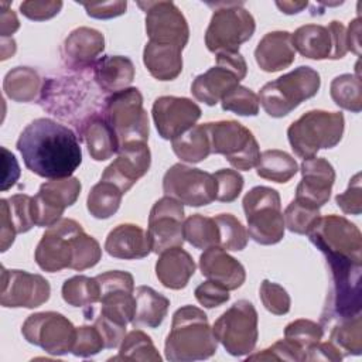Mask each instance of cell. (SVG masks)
<instances>
[{
	"label": "cell",
	"mask_w": 362,
	"mask_h": 362,
	"mask_svg": "<svg viewBox=\"0 0 362 362\" xmlns=\"http://www.w3.org/2000/svg\"><path fill=\"white\" fill-rule=\"evenodd\" d=\"M3 156V180H1V191H7L11 188L20 177V167L13 153H10L6 147H1Z\"/></svg>",
	"instance_id": "91938a15"
},
{
	"label": "cell",
	"mask_w": 362,
	"mask_h": 362,
	"mask_svg": "<svg viewBox=\"0 0 362 362\" xmlns=\"http://www.w3.org/2000/svg\"><path fill=\"white\" fill-rule=\"evenodd\" d=\"M147 233L151 242V252L163 253L170 247H180L184 243V205L164 195L154 202L148 215Z\"/></svg>",
	"instance_id": "ac0fdd59"
},
{
	"label": "cell",
	"mask_w": 362,
	"mask_h": 362,
	"mask_svg": "<svg viewBox=\"0 0 362 362\" xmlns=\"http://www.w3.org/2000/svg\"><path fill=\"white\" fill-rule=\"evenodd\" d=\"M64 3L59 0H28L20 4V11L24 17L33 21H45L55 17Z\"/></svg>",
	"instance_id": "f5cc1de1"
},
{
	"label": "cell",
	"mask_w": 362,
	"mask_h": 362,
	"mask_svg": "<svg viewBox=\"0 0 362 362\" xmlns=\"http://www.w3.org/2000/svg\"><path fill=\"white\" fill-rule=\"evenodd\" d=\"M247 65L239 52L216 54V65L198 75L191 83V93L208 106H215L246 76Z\"/></svg>",
	"instance_id": "4fadbf2b"
},
{
	"label": "cell",
	"mask_w": 362,
	"mask_h": 362,
	"mask_svg": "<svg viewBox=\"0 0 362 362\" xmlns=\"http://www.w3.org/2000/svg\"><path fill=\"white\" fill-rule=\"evenodd\" d=\"M329 342H332L342 356L361 355L362 352V334H361V314L338 320L332 322Z\"/></svg>",
	"instance_id": "74e56055"
},
{
	"label": "cell",
	"mask_w": 362,
	"mask_h": 362,
	"mask_svg": "<svg viewBox=\"0 0 362 362\" xmlns=\"http://www.w3.org/2000/svg\"><path fill=\"white\" fill-rule=\"evenodd\" d=\"M298 171L297 161L283 150H264L260 153L256 164V173L260 178L284 184L290 181Z\"/></svg>",
	"instance_id": "e575fe53"
},
{
	"label": "cell",
	"mask_w": 362,
	"mask_h": 362,
	"mask_svg": "<svg viewBox=\"0 0 362 362\" xmlns=\"http://www.w3.org/2000/svg\"><path fill=\"white\" fill-rule=\"evenodd\" d=\"M163 191L182 205L204 206L216 199V181L204 170L177 163L165 171Z\"/></svg>",
	"instance_id": "9a60e30c"
},
{
	"label": "cell",
	"mask_w": 362,
	"mask_h": 362,
	"mask_svg": "<svg viewBox=\"0 0 362 362\" xmlns=\"http://www.w3.org/2000/svg\"><path fill=\"white\" fill-rule=\"evenodd\" d=\"M182 49L147 41L143 49V64L158 81H173L182 71Z\"/></svg>",
	"instance_id": "4dcf8cb0"
},
{
	"label": "cell",
	"mask_w": 362,
	"mask_h": 362,
	"mask_svg": "<svg viewBox=\"0 0 362 362\" xmlns=\"http://www.w3.org/2000/svg\"><path fill=\"white\" fill-rule=\"evenodd\" d=\"M16 147L25 167L42 178L71 177L82 163L81 144L74 130L48 117L30 122Z\"/></svg>",
	"instance_id": "6da1fadb"
},
{
	"label": "cell",
	"mask_w": 362,
	"mask_h": 362,
	"mask_svg": "<svg viewBox=\"0 0 362 362\" xmlns=\"http://www.w3.org/2000/svg\"><path fill=\"white\" fill-rule=\"evenodd\" d=\"M109 361H151L160 362L161 356L154 346L151 338L141 329H133L124 335L119 354Z\"/></svg>",
	"instance_id": "f35d334b"
},
{
	"label": "cell",
	"mask_w": 362,
	"mask_h": 362,
	"mask_svg": "<svg viewBox=\"0 0 362 362\" xmlns=\"http://www.w3.org/2000/svg\"><path fill=\"white\" fill-rule=\"evenodd\" d=\"M331 286L321 313V325L327 327L344 318L361 314V270L362 262L346 257L325 256Z\"/></svg>",
	"instance_id": "277c9868"
},
{
	"label": "cell",
	"mask_w": 362,
	"mask_h": 362,
	"mask_svg": "<svg viewBox=\"0 0 362 362\" xmlns=\"http://www.w3.org/2000/svg\"><path fill=\"white\" fill-rule=\"evenodd\" d=\"M279 10L284 14H297L303 11L308 3L307 1H276Z\"/></svg>",
	"instance_id": "03108f58"
},
{
	"label": "cell",
	"mask_w": 362,
	"mask_h": 362,
	"mask_svg": "<svg viewBox=\"0 0 362 362\" xmlns=\"http://www.w3.org/2000/svg\"><path fill=\"white\" fill-rule=\"evenodd\" d=\"M81 189V181L72 175L42 182L31 202L35 226L49 228L62 219L65 208L76 202Z\"/></svg>",
	"instance_id": "e0dca14e"
},
{
	"label": "cell",
	"mask_w": 362,
	"mask_h": 362,
	"mask_svg": "<svg viewBox=\"0 0 362 362\" xmlns=\"http://www.w3.org/2000/svg\"><path fill=\"white\" fill-rule=\"evenodd\" d=\"M93 79L103 92H119L127 89L134 79V65L123 55H105L92 66Z\"/></svg>",
	"instance_id": "f546056e"
},
{
	"label": "cell",
	"mask_w": 362,
	"mask_h": 362,
	"mask_svg": "<svg viewBox=\"0 0 362 362\" xmlns=\"http://www.w3.org/2000/svg\"><path fill=\"white\" fill-rule=\"evenodd\" d=\"M211 153L222 154L236 170L249 171L256 167L260 150L253 133L236 120L205 123Z\"/></svg>",
	"instance_id": "8fae6325"
},
{
	"label": "cell",
	"mask_w": 362,
	"mask_h": 362,
	"mask_svg": "<svg viewBox=\"0 0 362 362\" xmlns=\"http://www.w3.org/2000/svg\"><path fill=\"white\" fill-rule=\"evenodd\" d=\"M105 49V37L90 27L72 30L62 44V58L72 69H85L95 65Z\"/></svg>",
	"instance_id": "cb8c5ba5"
},
{
	"label": "cell",
	"mask_w": 362,
	"mask_h": 362,
	"mask_svg": "<svg viewBox=\"0 0 362 362\" xmlns=\"http://www.w3.org/2000/svg\"><path fill=\"white\" fill-rule=\"evenodd\" d=\"M329 93L337 106L359 113L362 109V88L359 75L342 74L332 79L329 85Z\"/></svg>",
	"instance_id": "ab89813d"
},
{
	"label": "cell",
	"mask_w": 362,
	"mask_h": 362,
	"mask_svg": "<svg viewBox=\"0 0 362 362\" xmlns=\"http://www.w3.org/2000/svg\"><path fill=\"white\" fill-rule=\"evenodd\" d=\"M184 239L197 249L219 246L218 226L214 218L194 214L184 221Z\"/></svg>",
	"instance_id": "b9f144b4"
},
{
	"label": "cell",
	"mask_w": 362,
	"mask_h": 362,
	"mask_svg": "<svg viewBox=\"0 0 362 362\" xmlns=\"http://www.w3.org/2000/svg\"><path fill=\"white\" fill-rule=\"evenodd\" d=\"M335 202L344 214L359 215L362 212V187L359 173L351 178L346 191L335 197Z\"/></svg>",
	"instance_id": "db71d44e"
},
{
	"label": "cell",
	"mask_w": 362,
	"mask_h": 362,
	"mask_svg": "<svg viewBox=\"0 0 362 362\" xmlns=\"http://www.w3.org/2000/svg\"><path fill=\"white\" fill-rule=\"evenodd\" d=\"M283 218L284 225L290 232L307 235L320 218V208L300 198H294L284 209Z\"/></svg>",
	"instance_id": "7bdbcfd3"
},
{
	"label": "cell",
	"mask_w": 362,
	"mask_h": 362,
	"mask_svg": "<svg viewBox=\"0 0 362 362\" xmlns=\"http://www.w3.org/2000/svg\"><path fill=\"white\" fill-rule=\"evenodd\" d=\"M170 300L148 286H139L134 290V327L157 328L167 317Z\"/></svg>",
	"instance_id": "1f68e13d"
},
{
	"label": "cell",
	"mask_w": 362,
	"mask_h": 362,
	"mask_svg": "<svg viewBox=\"0 0 362 362\" xmlns=\"http://www.w3.org/2000/svg\"><path fill=\"white\" fill-rule=\"evenodd\" d=\"M324 335V329L321 324H317L315 321L300 318L294 320L284 328V338L293 342L296 346H298L301 351L305 352L314 345H317Z\"/></svg>",
	"instance_id": "f6af8a7d"
},
{
	"label": "cell",
	"mask_w": 362,
	"mask_h": 362,
	"mask_svg": "<svg viewBox=\"0 0 362 362\" xmlns=\"http://www.w3.org/2000/svg\"><path fill=\"white\" fill-rule=\"evenodd\" d=\"M124 192L110 181L100 180L95 184L86 198V208L96 219H107L115 215L122 204Z\"/></svg>",
	"instance_id": "8d00e7d4"
},
{
	"label": "cell",
	"mask_w": 362,
	"mask_h": 362,
	"mask_svg": "<svg viewBox=\"0 0 362 362\" xmlns=\"http://www.w3.org/2000/svg\"><path fill=\"white\" fill-rule=\"evenodd\" d=\"M105 250L116 259L136 260L151 253L147 230L136 223H120L113 228L105 240Z\"/></svg>",
	"instance_id": "484cf974"
},
{
	"label": "cell",
	"mask_w": 362,
	"mask_h": 362,
	"mask_svg": "<svg viewBox=\"0 0 362 362\" xmlns=\"http://www.w3.org/2000/svg\"><path fill=\"white\" fill-rule=\"evenodd\" d=\"M146 14L148 41L184 49L189 38V27L181 10L173 1H137Z\"/></svg>",
	"instance_id": "2e32d148"
},
{
	"label": "cell",
	"mask_w": 362,
	"mask_h": 362,
	"mask_svg": "<svg viewBox=\"0 0 362 362\" xmlns=\"http://www.w3.org/2000/svg\"><path fill=\"white\" fill-rule=\"evenodd\" d=\"M21 334L27 342L42 348L47 354L59 356L72 351L76 327L61 313L42 311L27 317Z\"/></svg>",
	"instance_id": "5bb4252c"
},
{
	"label": "cell",
	"mask_w": 362,
	"mask_h": 362,
	"mask_svg": "<svg viewBox=\"0 0 362 362\" xmlns=\"http://www.w3.org/2000/svg\"><path fill=\"white\" fill-rule=\"evenodd\" d=\"M0 242H1V252H6L14 242L17 230L14 228V223L10 218L8 214V205H7V199L1 198L0 199Z\"/></svg>",
	"instance_id": "680465c9"
},
{
	"label": "cell",
	"mask_w": 362,
	"mask_h": 362,
	"mask_svg": "<svg viewBox=\"0 0 362 362\" xmlns=\"http://www.w3.org/2000/svg\"><path fill=\"white\" fill-rule=\"evenodd\" d=\"M218 341L206 314L195 305H182L173 314L164 354L173 362H192L215 355Z\"/></svg>",
	"instance_id": "3957f363"
},
{
	"label": "cell",
	"mask_w": 362,
	"mask_h": 362,
	"mask_svg": "<svg viewBox=\"0 0 362 362\" xmlns=\"http://www.w3.org/2000/svg\"><path fill=\"white\" fill-rule=\"evenodd\" d=\"M311 243L325 256L362 262V235L355 223L339 215L320 216L307 233Z\"/></svg>",
	"instance_id": "7c38bea8"
},
{
	"label": "cell",
	"mask_w": 362,
	"mask_h": 362,
	"mask_svg": "<svg viewBox=\"0 0 362 362\" xmlns=\"http://www.w3.org/2000/svg\"><path fill=\"white\" fill-rule=\"evenodd\" d=\"M0 34L1 38H11V34H14L20 28V21L17 18V14L10 8V4L7 1H0Z\"/></svg>",
	"instance_id": "be15d7a7"
},
{
	"label": "cell",
	"mask_w": 362,
	"mask_h": 362,
	"mask_svg": "<svg viewBox=\"0 0 362 362\" xmlns=\"http://www.w3.org/2000/svg\"><path fill=\"white\" fill-rule=\"evenodd\" d=\"M51 286L41 274L1 266L0 304L6 308H37L48 301Z\"/></svg>",
	"instance_id": "d6986e66"
},
{
	"label": "cell",
	"mask_w": 362,
	"mask_h": 362,
	"mask_svg": "<svg viewBox=\"0 0 362 362\" xmlns=\"http://www.w3.org/2000/svg\"><path fill=\"white\" fill-rule=\"evenodd\" d=\"M247 236L260 245H276L284 238L280 195L270 187H253L243 197Z\"/></svg>",
	"instance_id": "52a82bcc"
},
{
	"label": "cell",
	"mask_w": 362,
	"mask_h": 362,
	"mask_svg": "<svg viewBox=\"0 0 362 362\" xmlns=\"http://www.w3.org/2000/svg\"><path fill=\"white\" fill-rule=\"evenodd\" d=\"M195 298L197 301L204 305L205 308H214L225 304L229 298V290L225 288L222 284L214 281V280H206L201 283L195 288Z\"/></svg>",
	"instance_id": "11a10c76"
},
{
	"label": "cell",
	"mask_w": 362,
	"mask_h": 362,
	"mask_svg": "<svg viewBox=\"0 0 362 362\" xmlns=\"http://www.w3.org/2000/svg\"><path fill=\"white\" fill-rule=\"evenodd\" d=\"M346 44H348V51L351 49L356 55L361 54V20H359V17L352 20L346 30Z\"/></svg>",
	"instance_id": "e7e4bbea"
},
{
	"label": "cell",
	"mask_w": 362,
	"mask_h": 362,
	"mask_svg": "<svg viewBox=\"0 0 362 362\" xmlns=\"http://www.w3.org/2000/svg\"><path fill=\"white\" fill-rule=\"evenodd\" d=\"M216 181V199L221 202L235 201L243 188V177L230 168H221L212 174Z\"/></svg>",
	"instance_id": "f907efd6"
},
{
	"label": "cell",
	"mask_w": 362,
	"mask_h": 362,
	"mask_svg": "<svg viewBox=\"0 0 362 362\" xmlns=\"http://www.w3.org/2000/svg\"><path fill=\"white\" fill-rule=\"evenodd\" d=\"M103 117L113 127L119 147L148 140V116L143 107V95L137 88H127L110 93L105 99Z\"/></svg>",
	"instance_id": "9c48e42d"
},
{
	"label": "cell",
	"mask_w": 362,
	"mask_h": 362,
	"mask_svg": "<svg viewBox=\"0 0 362 362\" xmlns=\"http://www.w3.org/2000/svg\"><path fill=\"white\" fill-rule=\"evenodd\" d=\"M219 233V246L225 250L239 252L247 245V230L232 214H219L215 218Z\"/></svg>",
	"instance_id": "ee69618b"
},
{
	"label": "cell",
	"mask_w": 362,
	"mask_h": 362,
	"mask_svg": "<svg viewBox=\"0 0 362 362\" xmlns=\"http://www.w3.org/2000/svg\"><path fill=\"white\" fill-rule=\"evenodd\" d=\"M103 348V338L95 325H82L76 328V337L71 351L75 356L89 358L99 354Z\"/></svg>",
	"instance_id": "681fc988"
},
{
	"label": "cell",
	"mask_w": 362,
	"mask_h": 362,
	"mask_svg": "<svg viewBox=\"0 0 362 362\" xmlns=\"http://www.w3.org/2000/svg\"><path fill=\"white\" fill-rule=\"evenodd\" d=\"M6 96L14 102H33L41 92V78L30 66H16L10 69L3 79Z\"/></svg>",
	"instance_id": "836d02e7"
},
{
	"label": "cell",
	"mask_w": 362,
	"mask_h": 362,
	"mask_svg": "<svg viewBox=\"0 0 362 362\" xmlns=\"http://www.w3.org/2000/svg\"><path fill=\"white\" fill-rule=\"evenodd\" d=\"M62 298L72 307H89L95 303H99L100 290L98 280L88 276H74L64 281Z\"/></svg>",
	"instance_id": "60d3db41"
},
{
	"label": "cell",
	"mask_w": 362,
	"mask_h": 362,
	"mask_svg": "<svg viewBox=\"0 0 362 362\" xmlns=\"http://www.w3.org/2000/svg\"><path fill=\"white\" fill-rule=\"evenodd\" d=\"M201 113V107L195 102L181 96H160L151 109L158 136L164 140H174L189 130Z\"/></svg>",
	"instance_id": "44dd1931"
},
{
	"label": "cell",
	"mask_w": 362,
	"mask_h": 362,
	"mask_svg": "<svg viewBox=\"0 0 362 362\" xmlns=\"http://www.w3.org/2000/svg\"><path fill=\"white\" fill-rule=\"evenodd\" d=\"M296 58V49L288 31H270L259 41L255 59L264 72H277L288 68Z\"/></svg>",
	"instance_id": "4316f807"
},
{
	"label": "cell",
	"mask_w": 362,
	"mask_h": 362,
	"mask_svg": "<svg viewBox=\"0 0 362 362\" xmlns=\"http://www.w3.org/2000/svg\"><path fill=\"white\" fill-rule=\"evenodd\" d=\"M291 42L296 51L310 59H331L332 58V35L325 25L305 24L298 27L291 34Z\"/></svg>",
	"instance_id": "d6a6232c"
},
{
	"label": "cell",
	"mask_w": 362,
	"mask_h": 362,
	"mask_svg": "<svg viewBox=\"0 0 362 362\" xmlns=\"http://www.w3.org/2000/svg\"><path fill=\"white\" fill-rule=\"evenodd\" d=\"M219 344L232 356L249 355L257 342V311L247 300H238L212 325Z\"/></svg>",
	"instance_id": "30bf717a"
},
{
	"label": "cell",
	"mask_w": 362,
	"mask_h": 362,
	"mask_svg": "<svg viewBox=\"0 0 362 362\" xmlns=\"http://www.w3.org/2000/svg\"><path fill=\"white\" fill-rule=\"evenodd\" d=\"M81 134L95 161L109 160L119 151V139L103 115L88 116L81 124Z\"/></svg>",
	"instance_id": "f1b7e54d"
},
{
	"label": "cell",
	"mask_w": 362,
	"mask_h": 362,
	"mask_svg": "<svg viewBox=\"0 0 362 362\" xmlns=\"http://www.w3.org/2000/svg\"><path fill=\"white\" fill-rule=\"evenodd\" d=\"M345 119L341 112L308 110L287 129V139L293 151L307 160L321 148L335 147L344 134Z\"/></svg>",
	"instance_id": "5b68a950"
},
{
	"label": "cell",
	"mask_w": 362,
	"mask_h": 362,
	"mask_svg": "<svg viewBox=\"0 0 362 362\" xmlns=\"http://www.w3.org/2000/svg\"><path fill=\"white\" fill-rule=\"evenodd\" d=\"M100 257L99 242L71 218H62L49 226L42 233L34 253L38 267L48 273L64 269L82 272L96 266Z\"/></svg>",
	"instance_id": "7a4b0ae2"
},
{
	"label": "cell",
	"mask_w": 362,
	"mask_h": 362,
	"mask_svg": "<svg viewBox=\"0 0 362 362\" xmlns=\"http://www.w3.org/2000/svg\"><path fill=\"white\" fill-rule=\"evenodd\" d=\"M344 356L341 355V352L338 351V348L332 344V342H318L317 345H314L313 348H310L307 351V356L305 361H332V362H338L341 361Z\"/></svg>",
	"instance_id": "94428289"
},
{
	"label": "cell",
	"mask_w": 362,
	"mask_h": 362,
	"mask_svg": "<svg viewBox=\"0 0 362 362\" xmlns=\"http://www.w3.org/2000/svg\"><path fill=\"white\" fill-rule=\"evenodd\" d=\"M86 14L92 18H99V20H107V18H115L126 13L127 8V1L123 0H115V1H102V3H81Z\"/></svg>",
	"instance_id": "6f0895ef"
},
{
	"label": "cell",
	"mask_w": 362,
	"mask_h": 362,
	"mask_svg": "<svg viewBox=\"0 0 362 362\" xmlns=\"http://www.w3.org/2000/svg\"><path fill=\"white\" fill-rule=\"evenodd\" d=\"M195 267L192 256L182 246L170 247L160 253L156 262V276L164 287L181 290L194 276Z\"/></svg>",
	"instance_id": "83f0119b"
},
{
	"label": "cell",
	"mask_w": 362,
	"mask_h": 362,
	"mask_svg": "<svg viewBox=\"0 0 362 362\" xmlns=\"http://www.w3.org/2000/svg\"><path fill=\"white\" fill-rule=\"evenodd\" d=\"M171 141L173 151L185 163H199L211 154V143L205 124H195Z\"/></svg>",
	"instance_id": "d590c367"
},
{
	"label": "cell",
	"mask_w": 362,
	"mask_h": 362,
	"mask_svg": "<svg viewBox=\"0 0 362 362\" xmlns=\"http://www.w3.org/2000/svg\"><path fill=\"white\" fill-rule=\"evenodd\" d=\"M259 296L262 304L269 313L274 315H284L290 311V296L280 284L270 280H263L260 284Z\"/></svg>",
	"instance_id": "7dc6e473"
},
{
	"label": "cell",
	"mask_w": 362,
	"mask_h": 362,
	"mask_svg": "<svg viewBox=\"0 0 362 362\" xmlns=\"http://www.w3.org/2000/svg\"><path fill=\"white\" fill-rule=\"evenodd\" d=\"M320 86V74L311 66L301 65L263 85L257 95L259 103L269 116L283 117L301 102L315 96Z\"/></svg>",
	"instance_id": "8992f818"
},
{
	"label": "cell",
	"mask_w": 362,
	"mask_h": 362,
	"mask_svg": "<svg viewBox=\"0 0 362 362\" xmlns=\"http://www.w3.org/2000/svg\"><path fill=\"white\" fill-rule=\"evenodd\" d=\"M151 154L146 141H134L119 147L117 157L105 168L100 180L110 181L124 194L150 168Z\"/></svg>",
	"instance_id": "7402d4cb"
},
{
	"label": "cell",
	"mask_w": 362,
	"mask_h": 362,
	"mask_svg": "<svg viewBox=\"0 0 362 362\" xmlns=\"http://www.w3.org/2000/svg\"><path fill=\"white\" fill-rule=\"evenodd\" d=\"M334 181L335 170L329 161L320 157L307 158L301 164V181L297 185L296 198L321 208L331 197Z\"/></svg>",
	"instance_id": "603a6c76"
},
{
	"label": "cell",
	"mask_w": 362,
	"mask_h": 362,
	"mask_svg": "<svg viewBox=\"0 0 362 362\" xmlns=\"http://www.w3.org/2000/svg\"><path fill=\"white\" fill-rule=\"evenodd\" d=\"M222 109L239 116H256L259 113V96L246 86L238 85L221 100Z\"/></svg>",
	"instance_id": "bcb514c9"
},
{
	"label": "cell",
	"mask_w": 362,
	"mask_h": 362,
	"mask_svg": "<svg viewBox=\"0 0 362 362\" xmlns=\"http://www.w3.org/2000/svg\"><path fill=\"white\" fill-rule=\"evenodd\" d=\"M255 30V18L242 3H218L205 31V45L214 54L236 52Z\"/></svg>",
	"instance_id": "ba28073f"
},
{
	"label": "cell",
	"mask_w": 362,
	"mask_h": 362,
	"mask_svg": "<svg viewBox=\"0 0 362 362\" xmlns=\"http://www.w3.org/2000/svg\"><path fill=\"white\" fill-rule=\"evenodd\" d=\"M31 202H33V197L27 194H16L7 198L8 214L17 233H25L35 225L33 219Z\"/></svg>",
	"instance_id": "c3c4849f"
},
{
	"label": "cell",
	"mask_w": 362,
	"mask_h": 362,
	"mask_svg": "<svg viewBox=\"0 0 362 362\" xmlns=\"http://www.w3.org/2000/svg\"><path fill=\"white\" fill-rule=\"evenodd\" d=\"M199 270L204 277L222 284L228 290L239 288L246 279L245 267L221 246H211L199 256Z\"/></svg>",
	"instance_id": "d4e9b609"
},
{
	"label": "cell",
	"mask_w": 362,
	"mask_h": 362,
	"mask_svg": "<svg viewBox=\"0 0 362 362\" xmlns=\"http://www.w3.org/2000/svg\"><path fill=\"white\" fill-rule=\"evenodd\" d=\"M16 52V41L13 38H1V61L13 57Z\"/></svg>",
	"instance_id": "003e7915"
},
{
	"label": "cell",
	"mask_w": 362,
	"mask_h": 362,
	"mask_svg": "<svg viewBox=\"0 0 362 362\" xmlns=\"http://www.w3.org/2000/svg\"><path fill=\"white\" fill-rule=\"evenodd\" d=\"M98 331L100 332L102 338H103V344H105V348L107 349H113L116 346H119L126 335V325L119 322V321H115L103 314H99L96 318H95V324H93Z\"/></svg>",
	"instance_id": "9f6ffc18"
},
{
	"label": "cell",
	"mask_w": 362,
	"mask_h": 362,
	"mask_svg": "<svg viewBox=\"0 0 362 362\" xmlns=\"http://www.w3.org/2000/svg\"><path fill=\"white\" fill-rule=\"evenodd\" d=\"M247 361H305V352L284 338L257 354L249 355Z\"/></svg>",
	"instance_id": "816d5d0a"
},
{
	"label": "cell",
	"mask_w": 362,
	"mask_h": 362,
	"mask_svg": "<svg viewBox=\"0 0 362 362\" xmlns=\"http://www.w3.org/2000/svg\"><path fill=\"white\" fill-rule=\"evenodd\" d=\"M100 290V314L124 325L134 314V279L129 272L109 270L95 277Z\"/></svg>",
	"instance_id": "ffe728a7"
},
{
	"label": "cell",
	"mask_w": 362,
	"mask_h": 362,
	"mask_svg": "<svg viewBox=\"0 0 362 362\" xmlns=\"http://www.w3.org/2000/svg\"><path fill=\"white\" fill-rule=\"evenodd\" d=\"M328 30L332 35V58L331 59H341L348 52V44H346V28L341 21H331L328 25Z\"/></svg>",
	"instance_id": "6125c7cd"
}]
</instances>
